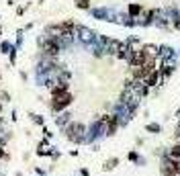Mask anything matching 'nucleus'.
Listing matches in <instances>:
<instances>
[{
	"label": "nucleus",
	"mask_w": 180,
	"mask_h": 176,
	"mask_svg": "<svg viewBox=\"0 0 180 176\" xmlns=\"http://www.w3.org/2000/svg\"><path fill=\"white\" fill-rule=\"evenodd\" d=\"M98 123L102 125V129H104V135H115L119 129V125H121V121H119L117 115H102L100 119H98Z\"/></svg>",
	"instance_id": "nucleus-1"
},
{
	"label": "nucleus",
	"mask_w": 180,
	"mask_h": 176,
	"mask_svg": "<svg viewBox=\"0 0 180 176\" xmlns=\"http://www.w3.org/2000/svg\"><path fill=\"white\" fill-rule=\"evenodd\" d=\"M78 6H80V8H86V6H88V2H86V0H80V2H78Z\"/></svg>",
	"instance_id": "nucleus-12"
},
{
	"label": "nucleus",
	"mask_w": 180,
	"mask_h": 176,
	"mask_svg": "<svg viewBox=\"0 0 180 176\" xmlns=\"http://www.w3.org/2000/svg\"><path fill=\"white\" fill-rule=\"evenodd\" d=\"M127 158H129L131 162H143L139 156H137V152H129V156H127Z\"/></svg>",
	"instance_id": "nucleus-9"
},
{
	"label": "nucleus",
	"mask_w": 180,
	"mask_h": 176,
	"mask_svg": "<svg viewBox=\"0 0 180 176\" xmlns=\"http://www.w3.org/2000/svg\"><path fill=\"white\" fill-rule=\"evenodd\" d=\"M143 84H145L147 88H150V86H158V84H160V70H156V72H151L150 76H147V78L143 80Z\"/></svg>",
	"instance_id": "nucleus-4"
},
{
	"label": "nucleus",
	"mask_w": 180,
	"mask_h": 176,
	"mask_svg": "<svg viewBox=\"0 0 180 176\" xmlns=\"http://www.w3.org/2000/svg\"><path fill=\"white\" fill-rule=\"evenodd\" d=\"M166 156L170 158V160H174V162H180V143L172 146L170 150H168V154H166Z\"/></svg>",
	"instance_id": "nucleus-5"
},
{
	"label": "nucleus",
	"mask_w": 180,
	"mask_h": 176,
	"mask_svg": "<svg viewBox=\"0 0 180 176\" xmlns=\"http://www.w3.org/2000/svg\"><path fill=\"white\" fill-rule=\"evenodd\" d=\"M55 123H58L59 127H66V123H70V115H62V117H59Z\"/></svg>",
	"instance_id": "nucleus-8"
},
{
	"label": "nucleus",
	"mask_w": 180,
	"mask_h": 176,
	"mask_svg": "<svg viewBox=\"0 0 180 176\" xmlns=\"http://www.w3.org/2000/svg\"><path fill=\"white\" fill-rule=\"evenodd\" d=\"M119 166V158H111V160H107L104 162V170H113V168H117Z\"/></svg>",
	"instance_id": "nucleus-7"
},
{
	"label": "nucleus",
	"mask_w": 180,
	"mask_h": 176,
	"mask_svg": "<svg viewBox=\"0 0 180 176\" xmlns=\"http://www.w3.org/2000/svg\"><path fill=\"white\" fill-rule=\"evenodd\" d=\"M147 131H151V133H158V131H160V125L151 123V125H147Z\"/></svg>",
	"instance_id": "nucleus-10"
},
{
	"label": "nucleus",
	"mask_w": 180,
	"mask_h": 176,
	"mask_svg": "<svg viewBox=\"0 0 180 176\" xmlns=\"http://www.w3.org/2000/svg\"><path fill=\"white\" fill-rule=\"evenodd\" d=\"M129 10H131V15H135V12H139V6H131Z\"/></svg>",
	"instance_id": "nucleus-13"
},
{
	"label": "nucleus",
	"mask_w": 180,
	"mask_h": 176,
	"mask_svg": "<svg viewBox=\"0 0 180 176\" xmlns=\"http://www.w3.org/2000/svg\"><path fill=\"white\" fill-rule=\"evenodd\" d=\"M70 104H72V94H70V92L59 94V96H51V111H55V113L68 109Z\"/></svg>",
	"instance_id": "nucleus-3"
},
{
	"label": "nucleus",
	"mask_w": 180,
	"mask_h": 176,
	"mask_svg": "<svg viewBox=\"0 0 180 176\" xmlns=\"http://www.w3.org/2000/svg\"><path fill=\"white\" fill-rule=\"evenodd\" d=\"M84 125L82 123H68L66 127V137L70 141H84Z\"/></svg>",
	"instance_id": "nucleus-2"
},
{
	"label": "nucleus",
	"mask_w": 180,
	"mask_h": 176,
	"mask_svg": "<svg viewBox=\"0 0 180 176\" xmlns=\"http://www.w3.org/2000/svg\"><path fill=\"white\" fill-rule=\"evenodd\" d=\"M31 117H33V121L37 123V125H43V119H41L39 115H31Z\"/></svg>",
	"instance_id": "nucleus-11"
},
{
	"label": "nucleus",
	"mask_w": 180,
	"mask_h": 176,
	"mask_svg": "<svg viewBox=\"0 0 180 176\" xmlns=\"http://www.w3.org/2000/svg\"><path fill=\"white\" fill-rule=\"evenodd\" d=\"M66 92H68V84L66 82H59L58 86L51 88V96H59V94H66Z\"/></svg>",
	"instance_id": "nucleus-6"
},
{
	"label": "nucleus",
	"mask_w": 180,
	"mask_h": 176,
	"mask_svg": "<svg viewBox=\"0 0 180 176\" xmlns=\"http://www.w3.org/2000/svg\"><path fill=\"white\" fill-rule=\"evenodd\" d=\"M4 158H6V154H4V150L0 147V160H4Z\"/></svg>",
	"instance_id": "nucleus-14"
}]
</instances>
